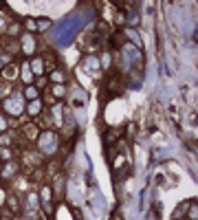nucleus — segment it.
I'll return each mask as SVG.
<instances>
[{
  "label": "nucleus",
  "instance_id": "f03ea898",
  "mask_svg": "<svg viewBox=\"0 0 198 220\" xmlns=\"http://www.w3.org/2000/svg\"><path fill=\"white\" fill-rule=\"evenodd\" d=\"M51 82H55V84H62V82H64V75H62V73H57V71H55L53 75H51Z\"/></svg>",
  "mask_w": 198,
  "mask_h": 220
},
{
  "label": "nucleus",
  "instance_id": "39448f33",
  "mask_svg": "<svg viewBox=\"0 0 198 220\" xmlns=\"http://www.w3.org/2000/svg\"><path fill=\"white\" fill-rule=\"evenodd\" d=\"M42 60H33V71L35 73H42V64H40Z\"/></svg>",
  "mask_w": 198,
  "mask_h": 220
},
{
  "label": "nucleus",
  "instance_id": "f257e3e1",
  "mask_svg": "<svg viewBox=\"0 0 198 220\" xmlns=\"http://www.w3.org/2000/svg\"><path fill=\"white\" fill-rule=\"evenodd\" d=\"M22 49H24V53H31V51H33V40H31L29 35L22 38Z\"/></svg>",
  "mask_w": 198,
  "mask_h": 220
},
{
  "label": "nucleus",
  "instance_id": "423d86ee",
  "mask_svg": "<svg viewBox=\"0 0 198 220\" xmlns=\"http://www.w3.org/2000/svg\"><path fill=\"white\" fill-rule=\"evenodd\" d=\"M26 29H29V31H35V29H38V24H35L33 20H26Z\"/></svg>",
  "mask_w": 198,
  "mask_h": 220
},
{
  "label": "nucleus",
  "instance_id": "20e7f679",
  "mask_svg": "<svg viewBox=\"0 0 198 220\" xmlns=\"http://www.w3.org/2000/svg\"><path fill=\"white\" fill-rule=\"evenodd\" d=\"M38 97V90L35 88H26V99H35Z\"/></svg>",
  "mask_w": 198,
  "mask_h": 220
},
{
  "label": "nucleus",
  "instance_id": "7ed1b4c3",
  "mask_svg": "<svg viewBox=\"0 0 198 220\" xmlns=\"http://www.w3.org/2000/svg\"><path fill=\"white\" fill-rule=\"evenodd\" d=\"M35 24H38V29H42V31H44V29H49V24H51V22H49V20H38Z\"/></svg>",
  "mask_w": 198,
  "mask_h": 220
}]
</instances>
